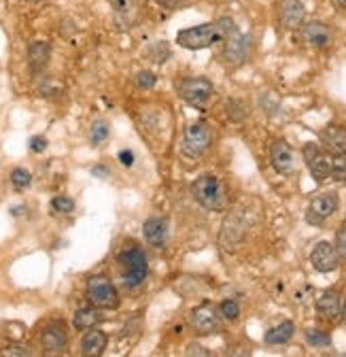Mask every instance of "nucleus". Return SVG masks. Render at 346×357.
Returning <instances> with one entry per match:
<instances>
[{"label": "nucleus", "mask_w": 346, "mask_h": 357, "mask_svg": "<svg viewBox=\"0 0 346 357\" xmlns=\"http://www.w3.org/2000/svg\"><path fill=\"white\" fill-rule=\"evenodd\" d=\"M191 196L206 211H223L228 206V192L221 178L214 174H202L191 183Z\"/></svg>", "instance_id": "nucleus-1"}, {"label": "nucleus", "mask_w": 346, "mask_h": 357, "mask_svg": "<svg viewBox=\"0 0 346 357\" xmlns=\"http://www.w3.org/2000/svg\"><path fill=\"white\" fill-rule=\"evenodd\" d=\"M223 38H226V34H223L219 22L191 26V28H185L177 34V43L183 50H189V52L210 50L212 45H221Z\"/></svg>", "instance_id": "nucleus-2"}, {"label": "nucleus", "mask_w": 346, "mask_h": 357, "mask_svg": "<svg viewBox=\"0 0 346 357\" xmlns=\"http://www.w3.org/2000/svg\"><path fill=\"white\" fill-rule=\"evenodd\" d=\"M119 264L123 268V275H121V281L127 289H134L139 287L145 279H147V255L141 247L132 245L127 247L119 253Z\"/></svg>", "instance_id": "nucleus-3"}, {"label": "nucleus", "mask_w": 346, "mask_h": 357, "mask_svg": "<svg viewBox=\"0 0 346 357\" xmlns=\"http://www.w3.org/2000/svg\"><path fill=\"white\" fill-rule=\"evenodd\" d=\"M212 143V128L206 121H196L185 130V137L181 143V151L185 158L189 160H198L202 158Z\"/></svg>", "instance_id": "nucleus-4"}, {"label": "nucleus", "mask_w": 346, "mask_h": 357, "mask_svg": "<svg viewBox=\"0 0 346 357\" xmlns=\"http://www.w3.org/2000/svg\"><path fill=\"white\" fill-rule=\"evenodd\" d=\"M177 89H179V96L185 102H189L191 107H204L214 96L212 83L204 77H187V79L179 81Z\"/></svg>", "instance_id": "nucleus-5"}, {"label": "nucleus", "mask_w": 346, "mask_h": 357, "mask_svg": "<svg viewBox=\"0 0 346 357\" xmlns=\"http://www.w3.org/2000/svg\"><path fill=\"white\" fill-rule=\"evenodd\" d=\"M187 319H189V326L196 334L208 336V334H214L221 328V310L210 302H204L189 312Z\"/></svg>", "instance_id": "nucleus-6"}, {"label": "nucleus", "mask_w": 346, "mask_h": 357, "mask_svg": "<svg viewBox=\"0 0 346 357\" xmlns=\"http://www.w3.org/2000/svg\"><path fill=\"white\" fill-rule=\"evenodd\" d=\"M85 294H88V300L96 308L113 310L119 306V294L107 277H92L88 281V291Z\"/></svg>", "instance_id": "nucleus-7"}, {"label": "nucleus", "mask_w": 346, "mask_h": 357, "mask_svg": "<svg viewBox=\"0 0 346 357\" xmlns=\"http://www.w3.org/2000/svg\"><path fill=\"white\" fill-rule=\"evenodd\" d=\"M223 52L221 58L230 64V66H242L246 62V58L251 56V36L242 34L238 28L232 30L226 38H223Z\"/></svg>", "instance_id": "nucleus-8"}, {"label": "nucleus", "mask_w": 346, "mask_h": 357, "mask_svg": "<svg viewBox=\"0 0 346 357\" xmlns=\"http://www.w3.org/2000/svg\"><path fill=\"white\" fill-rule=\"evenodd\" d=\"M301 153H304V160H306V166L313 174V178L317 183H323L327 181V178L331 176V160H329V153L317 145V143H306L304 149H301Z\"/></svg>", "instance_id": "nucleus-9"}, {"label": "nucleus", "mask_w": 346, "mask_h": 357, "mask_svg": "<svg viewBox=\"0 0 346 357\" xmlns=\"http://www.w3.org/2000/svg\"><path fill=\"white\" fill-rule=\"evenodd\" d=\"M338 206H340V200H338L336 192L319 194L317 198L310 200L306 219H308V223H313V226H321V223H325L338 211Z\"/></svg>", "instance_id": "nucleus-10"}, {"label": "nucleus", "mask_w": 346, "mask_h": 357, "mask_svg": "<svg viewBox=\"0 0 346 357\" xmlns=\"http://www.w3.org/2000/svg\"><path fill=\"white\" fill-rule=\"evenodd\" d=\"M278 24L289 32L299 30L306 24L304 3H301V0H281L278 3Z\"/></svg>", "instance_id": "nucleus-11"}, {"label": "nucleus", "mask_w": 346, "mask_h": 357, "mask_svg": "<svg viewBox=\"0 0 346 357\" xmlns=\"http://www.w3.org/2000/svg\"><path fill=\"white\" fill-rule=\"evenodd\" d=\"M310 264H313V268H315L317 273H323V275L333 273L336 268L340 266V253H338V249L331 243L321 241L310 251Z\"/></svg>", "instance_id": "nucleus-12"}, {"label": "nucleus", "mask_w": 346, "mask_h": 357, "mask_svg": "<svg viewBox=\"0 0 346 357\" xmlns=\"http://www.w3.org/2000/svg\"><path fill=\"white\" fill-rule=\"evenodd\" d=\"M299 32H301V40L313 50H327L333 43V32L323 22H306L299 28Z\"/></svg>", "instance_id": "nucleus-13"}, {"label": "nucleus", "mask_w": 346, "mask_h": 357, "mask_svg": "<svg viewBox=\"0 0 346 357\" xmlns=\"http://www.w3.org/2000/svg\"><path fill=\"white\" fill-rule=\"evenodd\" d=\"M109 3H111L115 22L121 28H129V26H134L139 22L145 0H109Z\"/></svg>", "instance_id": "nucleus-14"}, {"label": "nucleus", "mask_w": 346, "mask_h": 357, "mask_svg": "<svg viewBox=\"0 0 346 357\" xmlns=\"http://www.w3.org/2000/svg\"><path fill=\"white\" fill-rule=\"evenodd\" d=\"M321 147L333 155V158H340V155H346V128L342 126H336V123H329L321 130Z\"/></svg>", "instance_id": "nucleus-15"}, {"label": "nucleus", "mask_w": 346, "mask_h": 357, "mask_svg": "<svg viewBox=\"0 0 346 357\" xmlns=\"http://www.w3.org/2000/svg\"><path fill=\"white\" fill-rule=\"evenodd\" d=\"M42 349L49 355H58L66 349L68 342V332L62 321H52L45 330H42Z\"/></svg>", "instance_id": "nucleus-16"}, {"label": "nucleus", "mask_w": 346, "mask_h": 357, "mask_svg": "<svg viewBox=\"0 0 346 357\" xmlns=\"http://www.w3.org/2000/svg\"><path fill=\"white\" fill-rule=\"evenodd\" d=\"M315 308H317V315L325 321H336L342 312V298H340V291L338 289H325L317 302H315Z\"/></svg>", "instance_id": "nucleus-17"}, {"label": "nucleus", "mask_w": 346, "mask_h": 357, "mask_svg": "<svg viewBox=\"0 0 346 357\" xmlns=\"http://www.w3.org/2000/svg\"><path fill=\"white\" fill-rule=\"evenodd\" d=\"M270 160H272V166L278 174H291L293 168H295V155H293V149L289 147V143L285 141H274L272 147H270Z\"/></svg>", "instance_id": "nucleus-18"}, {"label": "nucleus", "mask_w": 346, "mask_h": 357, "mask_svg": "<svg viewBox=\"0 0 346 357\" xmlns=\"http://www.w3.org/2000/svg\"><path fill=\"white\" fill-rule=\"evenodd\" d=\"M143 234L151 247H164L168 241V219L166 217H151L145 221Z\"/></svg>", "instance_id": "nucleus-19"}, {"label": "nucleus", "mask_w": 346, "mask_h": 357, "mask_svg": "<svg viewBox=\"0 0 346 357\" xmlns=\"http://www.w3.org/2000/svg\"><path fill=\"white\" fill-rule=\"evenodd\" d=\"M52 58V47L45 40H34L28 47V64L32 73H40Z\"/></svg>", "instance_id": "nucleus-20"}, {"label": "nucleus", "mask_w": 346, "mask_h": 357, "mask_svg": "<svg viewBox=\"0 0 346 357\" xmlns=\"http://www.w3.org/2000/svg\"><path fill=\"white\" fill-rule=\"evenodd\" d=\"M104 349H107V334L100 330H90L81 340L83 355H102Z\"/></svg>", "instance_id": "nucleus-21"}, {"label": "nucleus", "mask_w": 346, "mask_h": 357, "mask_svg": "<svg viewBox=\"0 0 346 357\" xmlns=\"http://www.w3.org/2000/svg\"><path fill=\"white\" fill-rule=\"evenodd\" d=\"M295 334V326L293 321H283L274 328H270L264 336L266 344H272V347H278V344H287Z\"/></svg>", "instance_id": "nucleus-22"}, {"label": "nucleus", "mask_w": 346, "mask_h": 357, "mask_svg": "<svg viewBox=\"0 0 346 357\" xmlns=\"http://www.w3.org/2000/svg\"><path fill=\"white\" fill-rule=\"evenodd\" d=\"M100 321H102L100 312H98L96 308H92V306H88V308H79V310L74 312V317H72V326H74L77 330H92V328L98 326Z\"/></svg>", "instance_id": "nucleus-23"}, {"label": "nucleus", "mask_w": 346, "mask_h": 357, "mask_svg": "<svg viewBox=\"0 0 346 357\" xmlns=\"http://www.w3.org/2000/svg\"><path fill=\"white\" fill-rule=\"evenodd\" d=\"M306 342L310 347L323 349V347H331V336L327 332H323V330L310 328V330H306Z\"/></svg>", "instance_id": "nucleus-24"}, {"label": "nucleus", "mask_w": 346, "mask_h": 357, "mask_svg": "<svg viewBox=\"0 0 346 357\" xmlns=\"http://www.w3.org/2000/svg\"><path fill=\"white\" fill-rule=\"evenodd\" d=\"M226 111H228V117L234 121V123H238V121H242L244 117H246V107H244V102L242 100H238V98H230L228 102H226Z\"/></svg>", "instance_id": "nucleus-25"}, {"label": "nucleus", "mask_w": 346, "mask_h": 357, "mask_svg": "<svg viewBox=\"0 0 346 357\" xmlns=\"http://www.w3.org/2000/svg\"><path fill=\"white\" fill-rule=\"evenodd\" d=\"M109 139V123L104 119H98L92 123V130H90V141L92 145H100Z\"/></svg>", "instance_id": "nucleus-26"}, {"label": "nucleus", "mask_w": 346, "mask_h": 357, "mask_svg": "<svg viewBox=\"0 0 346 357\" xmlns=\"http://www.w3.org/2000/svg\"><path fill=\"white\" fill-rule=\"evenodd\" d=\"M11 183H13V188L15 190H26V188H30V183H32V174L26 170V168H15L13 172H11Z\"/></svg>", "instance_id": "nucleus-27"}, {"label": "nucleus", "mask_w": 346, "mask_h": 357, "mask_svg": "<svg viewBox=\"0 0 346 357\" xmlns=\"http://www.w3.org/2000/svg\"><path fill=\"white\" fill-rule=\"evenodd\" d=\"M219 310H221V317L223 319H230V321H236L240 317V306L236 300H223L219 304Z\"/></svg>", "instance_id": "nucleus-28"}, {"label": "nucleus", "mask_w": 346, "mask_h": 357, "mask_svg": "<svg viewBox=\"0 0 346 357\" xmlns=\"http://www.w3.org/2000/svg\"><path fill=\"white\" fill-rule=\"evenodd\" d=\"M331 178L338 183H346V155H340L336 162H331Z\"/></svg>", "instance_id": "nucleus-29"}, {"label": "nucleus", "mask_w": 346, "mask_h": 357, "mask_svg": "<svg viewBox=\"0 0 346 357\" xmlns=\"http://www.w3.org/2000/svg\"><path fill=\"white\" fill-rule=\"evenodd\" d=\"M52 206H54V211L66 215V213H72V211H74V200L68 198V196H56V198L52 200Z\"/></svg>", "instance_id": "nucleus-30"}, {"label": "nucleus", "mask_w": 346, "mask_h": 357, "mask_svg": "<svg viewBox=\"0 0 346 357\" xmlns=\"http://www.w3.org/2000/svg\"><path fill=\"white\" fill-rule=\"evenodd\" d=\"M155 83H157V77H155L151 70H143V73L136 75V85H139L141 89H151Z\"/></svg>", "instance_id": "nucleus-31"}, {"label": "nucleus", "mask_w": 346, "mask_h": 357, "mask_svg": "<svg viewBox=\"0 0 346 357\" xmlns=\"http://www.w3.org/2000/svg\"><path fill=\"white\" fill-rule=\"evenodd\" d=\"M336 249L340 253V259L346 261V221L340 226L338 234H336Z\"/></svg>", "instance_id": "nucleus-32"}, {"label": "nucleus", "mask_w": 346, "mask_h": 357, "mask_svg": "<svg viewBox=\"0 0 346 357\" xmlns=\"http://www.w3.org/2000/svg\"><path fill=\"white\" fill-rule=\"evenodd\" d=\"M0 355H3V357H28L30 351L26 347H22V344H9V347H5L3 351H0Z\"/></svg>", "instance_id": "nucleus-33"}, {"label": "nucleus", "mask_w": 346, "mask_h": 357, "mask_svg": "<svg viewBox=\"0 0 346 357\" xmlns=\"http://www.w3.org/2000/svg\"><path fill=\"white\" fill-rule=\"evenodd\" d=\"M30 149L34 153H42V151L47 149V139L45 137H32L30 139Z\"/></svg>", "instance_id": "nucleus-34"}, {"label": "nucleus", "mask_w": 346, "mask_h": 357, "mask_svg": "<svg viewBox=\"0 0 346 357\" xmlns=\"http://www.w3.org/2000/svg\"><path fill=\"white\" fill-rule=\"evenodd\" d=\"M155 3L162 7V9H168V11H172V9H179V7H183L187 0H155Z\"/></svg>", "instance_id": "nucleus-35"}, {"label": "nucleus", "mask_w": 346, "mask_h": 357, "mask_svg": "<svg viewBox=\"0 0 346 357\" xmlns=\"http://www.w3.org/2000/svg\"><path fill=\"white\" fill-rule=\"evenodd\" d=\"M119 162L123 164V166H132L134 164V153L129 151V149H123V151H119Z\"/></svg>", "instance_id": "nucleus-36"}, {"label": "nucleus", "mask_w": 346, "mask_h": 357, "mask_svg": "<svg viewBox=\"0 0 346 357\" xmlns=\"http://www.w3.org/2000/svg\"><path fill=\"white\" fill-rule=\"evenodd\" d=\"M185 353H187L189 357H191V355H202V357L210 355V353H208V349H204V347H200V344H196V342H191V344L187 347V351H185Z\"/></svg>", "instance_id": "nucleus-37"}, {"label": "nucleus", "mask_w": 346, "mask_h": 357, "mask_svg": "<svg viewBox=\"0 0 346 357\" xmlns=\"http://www.w3.org/2000/svg\"><path fill=\"white\" fill-rule=\"evenodd\" d=\"M340 317H342V321H344V326H346V302L342 304V312H340Z\"/></svg>", "instance_id": "nucleus-38"}, {"label": "nucleus", "mask_w": 346, "mask_h": 357, "mask_svg": "<svg viewBox=\"0 0 346 357\" xmlns=\"http://www.w3.org/2000/svg\"><path fill=\"white\" fill-rule=\"evenodd\" d=\"M92 172H94V174H107V168H100V166H98V168H94Z\"/></svg>", "instance_id": "nucleus-39"}, {"label": "nucleus", "mask_w": 346, "mask_h": 357, "mask_svg": "<svg viewBox=\"0 0 346 357\" xmlns=\"http://www.w3.org/2000/svg\"><path fill=\"white\" fill-rule=\"evenodd\" d=\"M338 3V7H342V9H346V0H336Z\"/></svg>", "instance_id": "nucleus-40"}, {"label": "nucleus", "mask_w": 346, "mask_h": 357, "mask_svg": "<svg viewBox=\"0 0 346 357\" xmlns=\"http://www.w3.org/2000/svg\"><path fill=\"white\" fill-rule=\"evenodd\" d=\"M30 3H40V0H30Z\"/></svg>", "instance_id": "nucleus-41"}]
</instances>
